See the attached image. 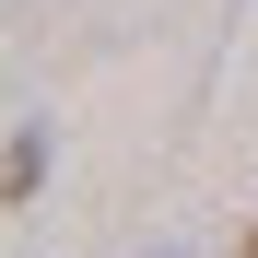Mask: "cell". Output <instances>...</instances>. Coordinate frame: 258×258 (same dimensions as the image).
<instances>
[{
	"mask_svg": "<svg viewBox=\"0 0 258 258\" xmlns=\"http://www.w3.org/2000/svg\"><path fill=\"white\" fill-rule=\"evenodd\" d=\"M35 176H47V129L24 117V129H12V164H0V188H12V200H35Z\"/></svg>",
	"mask_w": 258,
	"mask_h": 258,
	"instance_id": "1",
	"label": "cell"
},
{
	"mask_svg": "<svg viewBox=\"0 0 258 258\" xmlns=\"http://www.w3.org/2000/svg\"><path fill=\"white\" fill-rule=\"evenodd\" d=\"M246 258H258V223H246Z\"/></svg>",
	"mask_w": 258,
	"mask_h": 258,
	"instance_id": "2",
	"label": "cell"
}]
</instances>
